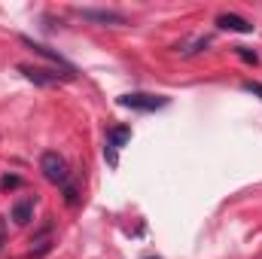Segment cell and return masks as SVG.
I'll return each mask as SVG.
<instances>
[{
	"label": "cell",
	"instance_id": "obj_1",
	"mask_svg": "<svg viewBox=\"0 0 262 259\" xmlns=\"http://www.w3.org/2000/svg\"><path fill=\"white\" fill-rule=\"evenodd\" d=\"M18 73L25 79H31L34 85H61L76 79L73 67H40V64H18Z\"/></svg>",
	"mask_w": 262,
	"mask_h": 259
},
{
	"label": "cell",
	"instance_id": "obj_2",
	"mask_svg": "<svg viewBox=\"0 0 262 259\" xmlns=\"http://www.w3.org/2000/svg\"><path fill=\"white\" fill-rule=\"evenodd\" d=\"M40 171L52 186H70V168H67L64 156L58 153H43L40 156Z\"/></svg>",
	"mask_w": 262,
	"mask_h": 259
},
{
	"label": "cell",
	"instance_id": "obj_3",
	"mask_svg": "<svg viewBox=\"0 0 262 259\" xmlns=\"http://www.w3.org/2000/svg\"><path fill=\"white\" fill-rule=\"evenodd\" d=\"M73 15L82 18V21H89V25H101V28H119V25L128 21V18H125L122 12H116V9H95V6H76Z\"/></svg>",
	"mask_w": 262,
	"mask_h": 259
},
{
	"label": "cell",
	"instance_id": "obj_4",
	"mask_svg": "<svg viewBox=\"0 0 262 259\" xmlns=\"http://www.w3.org/2000/svg\"><path fill=\"white\" fill-rule=\"evenodd\" d=\"M119 107H128V110H137V113H156V110L168 107V98L165 95H149V92H131V95L119 98Z\"/></svg>",
	"mask_w": 262,
	"mask_h": 259
},
{
	"label": "cell",
	"instance_id": "obj_5",
	"mask_svg": "<svg viewBox=\"0 0 262 259\" xmlns=\"http://www.w3.org/2000/svg\"><path fill=\"white\" fill-rule=\"evenodd\" d=\"M216 28H223V31H235V34H253V21L235 15V12H220V15H216Z\"/></svg>",
	"mask_w": 262,
	"mask_h": 259
},
{
	"label": "cell",
	"instance_id": "obj_6",
	"mask_svg": "<svg viewBox=\"0 0 262 259\" xmlns=\"http://www.w3.org/2000/svg\"><path fill=\"white\" fill-rule=\"evenodd\" d=\"M21 43H25L28 49H34L37 55H43L46 61H52V64H55V67H70V64H67V61H64V58L58 55V52H52V49H49V46H43V43H34L31 37H21Z\"/></svg>",
	"mask_w": 262,
	"mask_h": 259
},
{
	"label": "cell",
	"instance_id": "obj_7",
	"mask_svg": "<svg viewBox=\"0 0 262 259\" xmlns=\"http://www.w3.org/2000/svg\"><path fill=\"white\" fill-rule=\"evenodd\" d=\"M31 217H34V198H25V201H18V204L12 207V220H15L18 226L31 223Z\"/></svg>",
	"mask_w": 262,
	"mask_h": 259
},
{
	"label": "cell",
	"instance_id": "obj_8",
	"mask_svg": "<svg viewBox=\"0 0 262 259\" xmlns=\"http://www.w3.org/2000/svg\"><path fill=\"white\" fill-rule=\"evenodd\" d=\"M128 140H131V128H128V125H116V128H110V131H107V143H110L113 149L125 146Z\"/></svg>",
	"mask_w": 262,
	"mask_h": 259
},
{
	"label": "cell",
	"instance_id": "obj_9",
	"mask_svg": "<svg viewBox=\"0 0 262 259\" xmlns=\"http://www.w3.org/2000/svg\"><path fill=\"white\" fill-rule=\"evenodd\" d=\"M18 186H21V177H15V174H3L0 177V192H12Z\"/></svg>",
	"mask_w": 262,
	"mask_h": 259
},
{
	"label": "cell",
	"instance_id": "obj_10",
	"mask_svg": "<svg viewBox=\"0 0 262 259\" xmlns=\"http://www.w3.org/2000/svg\"><path fill=\"white\" fill-rule=\"evenodd\" d=\"M235 55H238V58H241V61H247V64H259V55H256V52H250V49H247V46H235Z\"/></svg>",
	"mask_w": 262,
	"mask_h": 259
},
{
	"label": "cell",
	"instance_id": "obj_11",
	"mask_svg": "<svg viewBox=\"0 0 262 259\" xmlns=\"http://www.w3.org/2000/svg\"><path fill=\"white\" fill-rule=\"evenodd\" d=\"M241 89H244V92H250V95H256V98H262V82L247 79V82H241Z\"/></svg>",
	"mask_w": 262,
	"mask_h": 259
},
{
	"label": "cell",
	"instance_id": "obj_12",
	"mask_svg": "<svg viewBox=\"0 0 262 259\" xmlns=\"http://www.w3.org/2000/svg\"><path fill=\"white\" fill-rule=\"evenodd\" d=\"M3 238H6V226H3V220H0V250H3Z\"/></svg>",
	"mask_w": 262,
	"mask_h": 259
},
{
	"label": "cell",
	"instance_id": "obj_13",
	"mask_svg": "<svg viewBox=\"0 0 262 259\" xmlns=\"http://www.w3.org/2000/svg\"><path fill=\"white\" fill-rule=\"evenodd\" d=\"M149 259H159V256H149Z\"/></svg>",
	"mask_w": 262,
	"mask_h": 259
}]
</instances>
